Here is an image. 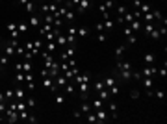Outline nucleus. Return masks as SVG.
Returning <instances> with one entry per match:
<instances>
[{"label":"nucleus","instance_id":"50","mask_svg":"<svg viewBox=\"0 0 167 124\" xmlns=\"http://www.w3.org/2000/svg\"><path fill=\"white\" fill-rule=\"evenodd\" d=\"M67 45H74V35H67Z\"/></svg>","mask_w":167,"mask_h":124},{"label":"nucleus","instance_id":"46","mask_svg":"<svg viewBox=\"0 0 167 124\" xmlns=\"http://www.w3.org/2000/svg\"><path fill=\"white\" fill-rule=\"evenodd\" d=\"M160 76H162V78H165V76H167V65H165V63H164V67L160 69Z\"/></svg>","mask_w":167,"mask_h":124},{"label":"nucleus","instance_id":"35","mask_svg":"<svg viewBox=\"0 0 167 124\" xmlns=\"http://www.w3.org/2000/svg\"><path fill=\"white\" fill-rule=\"evenodd\" d=\"M76 30H78V28L71 24V26H67V28H65V35H76Z\"/></svg>","mask_w":167,"mask_h":124},{"label":"nucleus","instance_id":"48","mask_svg":"<svg viewBox=\"0 0 167 124\" xmlns=\"http://www.w3.org/2000/svg\"><path fill=\"white\" fill-rule=\"evenodd\" d=\"M73 117H74V119H82V111H80V109H74V111H73Z\"/></svg>","mask_w":167,"mask_h":124},{"label":"nucleus","instance_id":"49","mask_svg":"<svg viewBox=\"0 0 167 124\" xmlns=\"http://www.w3.org/2000/svg\"><path fill=\"white\" fill-rule=\"evenodd\" d=\"M7 109V102H0V113H4Z\"/></svg>","mask_w":167,"mask_h":124},{"label":"nucleus","instance_id":"41","mask_svg":"<svg viewBox=\"0 0 167 124\" xmlns=\"http://www.w3.org/2000/svg\"><path fill=\"white\" fill-rule=\"evenodd\" d=\"M154 95H156V100H160V102H162V100H164V96H165V95H164V89H156V93H154Z\"/></svg>","mask_w":167,"mask_h":124},{"label":"nucleus","instance_id":"15","mask_svg":"<svg viewBox=\"0 0 167 124\" xmlns=\"http://www.w3.org/2000/svg\"><path fill=\"white\" fill-rule=\"evenodd\" d=\"M106 106H108V109H110V119H117V104H115L113 100H110Z\"/></svg>","mask_w":167,"mask_h":124},{"label":"nucleus","instance_id":"39","mask_svg":"<svg viewBox=\"0 0 167 124\" xmlns=\"http://www.w3.org/2000/svg\"><path fill=\"white\" fill-rule=\"evenodd\" d=\"M97 39H99V41H100V43H104V41H106V39H108V35H106V33H104V32H97Z\"/></svg>","mask_w":167,"mask_h":124},{"label":"nucleus","instance_id":"17","mask_svg":"<svg viewBox=\"0 0 167 124\" xmlns=\"http://www.w3.org/2000/svg\"><path fill=\"white\" fill-rule=\"evenodd\" d=\"M80 111H82V115H86V113L93 111V108H91V102H87V100H82V104H80Z\"/></svg>","mask_w":167,"mask_h":124},{"label":"nucleus","instance_id":"25","mask_svg":"<svg viewBox=\"0 0 167 124\" xmlns=\"http://www.w3.org/2000/svg\"><path fill=\"white\" fill-rule=\"evenodd\" d=\"M76 35H78V37H82V39H84V37H87V35H89V28H87V26L78 28V30H76Z\"/></svg>","mask_w":167,"mask_h":124},{"label":"nucleus","instance_id":"32","mask_svg":"<svg viewBox=\"0 0 167 124\" xmlns=\"http://www.w3.org/2000/svg\"><path fill=\"white\" fill-rule=\"evenodd\" d=\"M7 63H9V58L6 54H0V69H6Z\"/></svg>","mask_w":167,"mask_h":124},{"label":"nucleus","instance_id":"30","mask_svg":"<svg viewBox=\"0 0 167 124\" xmlns=\"http://www.w3.org/2000/svg\"><path fill=\"white\" fill-rule=\"evenodd\" d=\"M154 61H156L154 54H152V52H147V54H145V63H147V65H152Z\"/></svg>","mask_w":167,"mask_h":124},{"label":"nucleus","instance_id":"7","mask_svg":"<svg viewBox=\"0 0 167 124\" xmlns=\"http://www.w3.org/2000/svg\"><path fill=\"white\" fill-rule=\"evenodd\" d=\"M156 72H158V69L156 67H152V65H147L143 71H141V76H147V78H154L156 76Z\"/></svg>","mask_w":167,"mask_h":124},{"label":"nucleus","instance_id":"40","mask_svg":"<svg viewBox=\"0 0 167 124\" xmlns=\"http://www.w3.org/2000/svg\"><path fill=\"white\" fill-rule=\"evenodd\" d=\"M108 91H110V95H112V96H115V95H117V93H119V85H117V83H115V85H112V87H110V89H108Z\"/></svg>","mask_w":167,"mask_h":124},{"label":"nucleus","instance_id":"4","mask_svg":"<svg viewBox=\"0 0 167 124\" xmlns=\"http://www.w3.org/2000/svg\"><path fill=\"white\" fill-rule=\"evenodd\" d=\"M113 7H115V2H113V0H104V2L99 4V11H100V13H104V11H112Z\"/></svg>","mask_w":167,"mask_h":124},{"label":"nucleus","instance_id":"16","mask_svg":"<svg viewBox=\"0 0 167 124\" xmlns=\"http://www.w3.org/2000/svg\"><path fill=\"white\" fill-rule=\"evenodd\" d=\"M139 82H141V85L145 87V91H147V89H152V87H154V80H152V78H147V76H143V78L139 80Z\"/></svg>","mask_w":167,"mask_h":124},{"label":"nucleus","instance_id":"3","mask_svg":"<svg viewBox=\"0 0 167 124\" xmlns=\"http://www.w3.org/2000/svg\"><path fill=\"white\" fill-rule=\"evenodd\" d=\"M95 115H97V122H108L110 121V115L104 111V108H99V109H93Z\"/></svg>","mask_w":167,"mask_h":124},{"label":"nucleus","instance_id":"10","mask_svg":"<svg viewBox=\"0 0 167 124\" xmlns=\"http://www.w3.org/2000/svg\"><path fill=\"white\" fill-rule=\"evenodd\" d=\"M43 50H46V52H50V54H56V52H58V43H56V41H45Z\"/></svg>","mask_w":167,"mask_h":124},{"label":"nucleus","instance_id":"1","mask_svg":"<svg viewBox=\"0 0 167 124\" xmlns=\"http://www.w3.org/2000/svg\"><path fill=\"white\" fill-rule=\"evenodd\" d=\"M74 85H78V83H84V82H91V72H82L80 71V74H76L73 80H71Z\"/></svg>","mask_w":167,"mask_h":124},{"label":"nucleus","instance_id":"24","mask_svg":"<svg viewBox=\"0 0 167 124\" xmlns=\"http://www.w3.org/2000/svg\"><path fill=\"white\" fill-rule=\"evenodd\" d=\"M54 98H56V104H65V100H67V95L65 93H54Z\"/></svg>","mask_w":167,"mask_h":124},{"label":"nucleus","instance_id":"21","mask_svg":"<svg viewBox=\"0 0 167 124\" xmlns=\"http://www.w3.org/2000/svg\"><path fill=\"white\" fill-rule=\"evenodd\" d=\"M89 87H91V91L99 93V91H102V89H104V82H102V80H97V82H95L93 85H89Z\"/></svg>","mask_w":167,"mask_h":124},{"label":"nucleus","instance_id":"47","mask_svg":"<svg viewBox=\"0 0 167 124\" xmlns=\"http://www.w3.org/2000/svg\"><path fill=\"white\" fill-rule=\"evenodd\" d=\"M95 32H104V26H102V22H97V24H95Z\"/></svg>","mask_w":167,"mask_h":124},{"label":"nucleus","instance_id":"34","mask_svg":"<svg viewBox=\"0 0 167 124\" xmlns=\"http://www.w3.org/2000/svg\"><path fill=\"white\" fill-rule=\"evenodd\" d=\"M28 28H30V26H28V22H20V24H17V30H19L20 33H26V32H28Z\"/></svg>","mask_w":167,"mask_h":124},{"label":"nucleus","instance_id":"20","mask_svg":"<svg viewBox=\"0 0 167 124\" xmlns=\"http://www.w3.org/2000/svg\"><path fill=\"white\" fill-rule=\"evenodd\" d=\"M74 13H76V11H73V9H69V11H67V13H65V15H63V20H65V22H67V24H71V22H73V20H74V17H76V15H74Z\"/></svg>","mask_w":167,"mask_h":124},{"label":"nucleus","instance_id":"23","mask_svg":"<svg viewBox=\"0 0 167 124\" xmlns=\"http://www.w3.org/2000/svg\"><path fill=\"white\" fill-rule=\"evenodd\" d=\"M4 98H6V102H13L15 100V91L13 89H6L4 91Z\"/></svg>","mask_w":167,"mask_h":124},{"label":"nucleus","instance_id":"22","mask_svg":"<svg viewBox=\"0 0 167 124\" xmlns=\"http://www.w3.org/2000/svg\"><path fill=\"white\" fill-rule=\"evenodd\" d=\"M13 91H15V100H24V96H26L24 87H17V89H13Z\"/></svg>","mask_w":167,"mask_h":124},{"label":"nucleus","instance_id":"55","mask_svg":"<svg viewBox=\"0 0 167 124\" xmlns=\"http://www.w3.org/2000/svg\"><path fill=\"white\" fill-rule=\"evenodd\" d=\"M0 102H6V98H4V93L0 91Z\"/></svg>","mask_w":167,"mask_h":124},{"label":"nucleus","instance_id":"54","mask_svg":"<svg viewBox=\"0 0 167 124\" xmlns=\"http://www.w3.org/2000/svg\"><path fill=\"white\" fill-rule=\"evenodd\" d=\"M28 2H30V0H19V4H20V6H22V7H24V6H26V4H28Z\"/></svg>","mask_w":167,"mask_h":124},{"label":"nucleus","instance_id":"6","mask_svg":"<svg viewBox=\"0 0 167 124\" xmlns=\"http://www.w3.org/2000/svg\"><path fill=\"white\" fill-rule=\"evenodd\" d=\"M102 82H104V87H106V89H110L112 85H115V83H117V74H115V71H113L110 76H106Z\"/></svg>","mask_w":167,"mask_h":124},{"label":"nucleus","instance_id":"2","mask_svg":"<svg viewBox=\"0 0 167 124\" xmlns=\"http://www.w3.org/2000/svg\"><path fill=\"white\" fill-rule=\"evenodd\" d=\"M41 82H43V87H45V89H48L52 95L59 91V89L56 87V83H54V80H52V78H48V76H46V78H41Z\"/></svg>","mask_w":167,"mask_h":124},{"label":"nucleus","instance_id":"56","mask_svg":"<svg viewBox=\"0 0 167 124\" xmlns=\"http://www.w3.org/2000/svg\"><path fill=\"white\" fill-rule=\"evenodd\" d=\"M0 43H2V37H0Z\"/></svg>","mask_w":167,"mask_h":124},{"label":"nucleus","instance_id":"28","mask_svg":"<svg viewBox=\"0 0 167 124\" xmlns=\"http://www.w3.org/2000/svg\"><path fill=\"white\" fill-rule=\"evenodd\" d=\"M76 87H78V91H80V93H89V91H91V87H89V82H84V83H78Z\"/></svg>","mask_w":167,"mask_h":124},{"label":"nucleus","instance_id":"5","mask_svg":"<svg viewBox=\"0 0 167 124\" xmlns=\"http://www.w3.org/2000/svg\"><path fill=\"white\" fill-rule=\"evenodd\" d=\"M54 83H56V87H58V89L61 91V89H63V87H65V85L69 83V80H67V78H65V76H63V74L59 72V74H58V76L54 78Z\"/></svg>","mask_w":167,"mask_h":124},{"label":"nucleus","instance_id":"51","mask_svg":"<svg viewBox=\"0 0 167 124\" xmlns=\"http://www.w3.org/2000/svg\"><path fill=\"white\" fill-rule=\"evenodd\" d=\"M132 2H134V7H136V9H139V6L143 4V0H132Z\"/></svg>","mask_w":167,"mask_h":124},{"label":"nucleus","instance_id":"27","mask_svg":"<svg viewBox=\"0 0 167 124\" xmlns=\"http://www.w3.org/2000/svg\"><path fill=\"white\" fill-rule=\"evenodd\" d=\"M56 43H58L59 46H67V35H65V33H59V35L56 37Z\"/></svg>","mask_w":167,"mask_h":124},{"label":"nucleus","instance_id":"31","mask_svg":"<svg viewBox=\"0 0 167 124\" xmlns=\"http://www.w3.org/2000/svg\"><path fill=\"white\" fill-rule=\"evenodd\" d=\"M22 72H32V63H30V59H22Z\"/></svg>","mask_w":167,"mask_h":124},{"label":"nucleus","instance_id":"45","mask_svg":"<svg viewBox=\"0 0 167 124\" xmlns=\"http://www.w3.org/2000/svg\"><path fill=\"white\" fill-rule=\"evenodd\" d=\"M130 98H139V89H132L130 91Z\"/></svg>","mask_w":167,"mask_h":124},{"label":"nucleus","instance_id":"33","mask_svg":"<svg viewBox=\"0 0 167 124\" xmlns=\"http://www.w3.org/2000/svg\"><path fill=\"white\" fill-rule=\"evenodd\" d=\"M151 9H152V7H151V6H149L147 2H143V4L139 6V13H141V15H145V13H149Z\"/></svg>","mask_w":167,"mask_h":124},{"label":"nucleus","instance_id":"43","mask_svg":"<svg viewBox=\"0 0 167 124\" xmlns=\"http://www.w3.org/2000/svg\"><path fill=\"white\" fill-rule=\"evenodd\" d=\"M149 37H152V39H160L162 35H160V32H158V28H154V30L151 32V35H149Z\"/></svg>","mask_w":167,"mask_h":124},{"label":"nucleus","instance_id":"13","mask_svg":"<svg viewBox=\"0 0 167 124\" xmlns=\"http://www.w3.org/2000/svg\"><path fill=\"white\" fill-rule=\"evenodd\" d=\"M2 43H4V45H2V48H4V54H6V56H7V58L11 59V58L15 56V46H11V45H7L6 41H2Z\"/></svg>","mask_w":167,"mask_h":124},{"label":"nucleus","instance_id":"38","mask_svg":"<svg viewBox=\"0 0 167 124\" xmlns=\"http://www.w3.org/2000/svg\"><path fill=\"white\" fill-rule=\"evenodd\" d=\"M6 30H7L9 33L15 32V30H17V24H15V22H7V24H6Z\"/></svg>","mask_w":167,"mask_h":124},{"label":"nucleus","instance_id":"8","mask_svg":"<svg viewBox=\"0 0 167 124\" xmlns=\"http://www.w3.org/2000/svg\"><path fill=\"white\" fill-rule=\"evenodd\" d=\"M97 96H99V98H100V100H102V102H104V104H108V102H110V100H113V96H112V95H110V91H108V89H106V87H104V89H102V91H99V93H97Z\"/></svg>","mask_w":167,"mask_h":124},{"label":"nucleus","instance_id":"36","mask_svg":"<svg viewBox=\"0 0 167 124\" xmlns=\"http://www.w3.org/2000/svg\"><path fill=\"white\" fill-rule=\"evenodd\" d=\"M15 82L17 83H24V72L20 71V72H15Z\"/></svg>","mask_w":167,"mask_h":124},{"label":"nucleus","instance_id":"44","mask_svg":"<svg viewBox=\"0 0 167 124\" xmlns=\"http://www.w3.org/2000/svg\"><path fill=\"white\" fill-rule=\"evenodd\" d=\"M128 9H126V6H117V15H125Z\"/></svg>","mask_w":167,"mask_h":124},{"label":"nucleus","instance_id":"12","mask_svg":"<svg viewBox=\"0 0 167 124\" xmlns=\"http://www.w3.org/2000/svg\"><path fill=\"white\" fill-rule=\"evenodd\" d=\"M128 26H130V30L136 33V32H139V30L143 28V20H141V19H134V20H132Z\"/></svg>","mask_w":167,"mask_h":124},{"label":"nucleus","instance_id":"19","mask_svg":"<svg viewBox=\"0 0 167 124\" xmlns=\"http://www.w3.org/2000/svg\"><path fill=\"white\" fill-rule=\"evenodd\" d=\"M89 102H91V108H93V109H99V108H104V106H106V104H104L99 96H95V98H93V100H89Z\"/></svg>","mask_w":167,"mask_h":124},{"label":"nucleus","instance_id":"37","mask_svg":"<svg viewBox=\"0 0 167 124\" xmlns=\"http://www.w3.org/2000/svg\"><path fill=\"white\" fill-rule=\"evenodd\" d=\"M86 121H89V122H97V115H95V111L86 113Z\"/></svg>","mask_w":167,"mask_h":124},{"label":"nucleus","instance_id":"9","mask_svg":"<svg viewBox=\"0 0 167 124\" xmlns=\"http://www.w3.org/2000/svg\"><path fill=\"white\" fill-rule=\"evenodd\" d=\"M91 7V0H80V4L74 7V11L76 13H84V11H87Z\"/></svg>","mask_w":167,"mask_h":124},{"label":"nucleus","instance_id":"11","mask_svg":"<svg viewBox=\"0 0 167 124\" xmlns=\"http://www.w3.org/2000/svg\"><path fill=\"white\" fill-rule=\"evenodd\" d=\"M30 28H39L41 26V17L37 15V13H33V15H30V24H28Z\"/></svg>","mask_w":167,"mask_h":124},{"label":"nucleus","instance_id":"53","mask_svg":"<svg viewBox=\"0 0 167 124\" xmlns=\"http://www.w3.org/2000/svg\"><path fill=\"white\" fill-rule=\"evenodd\" d=\"M46 76H48V69H43L41 71V78H46Z\"/></svg>","mask_w":167,"mask_h":124},{"label":"nucleus","instance_id":"14","mask_svg":"<svg viewBox=\"0 0 167 124\" xmlns=\"http://www.w3.org/2000/svg\"><path fill=\"white\" fill-rule=\"evenodd\" d=\"M61 91H63L67 96H74V93H76V85H74L73 82H69V83H67V85H65Z\"/></svg>","mask_w":167,"mask_h":124},{"label":"nucleus","instance_id":"26","mask_svg":"<svg viewBox=\"0 0 167 124\" xmlns=\"http://www.w3.org/2000/svg\"><path fill=\"white\" fill-rule=\"evenodd\" d=\"M125 43H126V45H136V43H138V37H136V33L125 35Z\"/></svg>","mask_w":167,"mask_h":124},{"label":"nucleus","instance_id":"52","mask_svg":"<svg viewBox=\"0 0 167 124\" xmlns=\"http://www.w3.org/2000/svg\"><path fill=\"white\" fill-rule=\"evenodd\" d=\"M26 85H28V89H30V91H33V89H35V82H28Z\"/></svg>","mask_w":167,"mask_h":124},{"label":"nucleus","instance_id":"18","mask_svg":"<svg viewBox=\"0 0 167 124\" xmlns=\"http://www.w3.org/2000/svg\"><path fill=\"white\" fill-rule=\"evenodd\" d=\"M125 52H126V45H119V46L115 48V58H117V59H123V58H125Z\"/></svg>","mask_w":167,"mask_h":124},{"label":"nucleus","instance_id":"29","mask_svg":"<svg viewBox=\"0 0 167 124\" xmlns=\"http://www.w3.org/2000/svg\"><path fill=\"white\" fill-rule=\"evenodd\" d=\"M102 26H104V32H106V30H112V28L115 26V20H113V19H108V20H102Z\"/></svg>","mask_w":167,"mask_h":124},{"label":"nucleus","instance_id":"42","mask_svg":"<svg viewBox=\"0 0 167 124\" xmlns=\"http://www.w3.org/2000/svg\"><path fill=\"white\" fill-rule=\"evenodd\" d=\"M26 104H28V109H33V108H35V98L30 96V98L26 100Z\"/></svg>","mask_w":167,"mask_h":124}]
</instances>
